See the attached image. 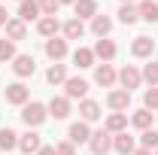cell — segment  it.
Here are the masks:
<instances>
[{"instance_id": "ba28073f", "label": "cell", "mask_w": 158, "mask_h": 155, "mask_svg": "<svg viewBox=\"0 0 158 155\" xmlns=\"http://www.w3.org/2000/svg\"><path fill=\"white\" fill-rule=\"evenodd\" d=\"M12 70H15V76H19V79L34 76V73H37V61H34V55H15Z\"/></svg>"}, {"instance_id": "d590c367", "label": "cell", "mask_w": 158, "mask_h": 155, "mask_svg": "<svg viewBox=\"0 0 158 155\" xmlns=\"http://www.w3.org/2000/svg\"><path fill=\"white\" fill-rule=\"evenodd\" d=\"M6 21H9V12H6V6H0V27H6Z\"/></svg>"}, {"instance_id": "7a4b0ae2", "label": "cell", "mask_w": 158, "mask_h": 155, "mask_svg": "<svg viewBox=\"0 0 158 155\" xmlns=\"http://www.w3.org/2000/svg\"><path fill=\"white\" fill-rule=\"evenodd\" d=\"M88 149H91V155H106L110 149H113V134H110L106 128H100V131H91Z\"/></svg>"}, {"instance_id": "44dd1931", "label": "cell", "mask_w": 158, "mask_h": 155, "mask_svg": "<svg viewBox=\"0 0 158 155\" xmlns=\"http://www.w3.org/2000/svg\"><path fill=\"white\" fill-rule=\"evenodd\" d=\"M27 37V24L21 19H9L6 21V40H12V43H19V40Z\"/></svg>"}, {"instance_id": "9c48e42d", "label": "cell", "mask_w": 158, "mask_h": 155, "mask_svg": "<svg viewBox=\"0 0 158 155\" xmlns=\"http://www.w3.org/2000/svg\"><path fill=\"white\" fill-rule=\"evenodd\" d=\"M19 149H21L24 155H31V152L37 155L40 149H43V140H40V134L34 131V128H27V131L19 137Z\"/></svg>"}, {"instance_id": "9a60e30c", "label": "cell", "mask_w": 158, "mask_h": 155, "mask_svg": "<svg viewBox=\"0 0 158 155\" xmlns=\"http://www.w3.org/2000/svg\"><path fill=\"white\" fill-rule=\"evenodd\" d=\"M37 31H40V34H43L46 40L58 37V31H61V21H58V15H43V19L37 21Z\"/></svg>"}, {"instance_id": "3957f363", "label": "cell", "mask_w": 158, "mask_h": 155, "mask_svg": "<svg viewBox=\"0 0 158 155\" xmlns=\"http://www.w3.org/2000/svg\"><path fill=\"white\" fill-rule=\"evenodd\" d=\"M85 94H88V82L82 76H67V82H64V97L67 100H85Z\"/></svg>"}, {"instance_id": "f1b7e54d", "label": "cell", "mask_w": 158, "mask_h": 155, "mask_svg": "<svg viewBox=\"0 0 158 155\" xmlns=\"http://www.w3.org/2000/svg\"><path fill=\"white\" fill-rule=\"evenodd\" d=\"M15 146H19V134H15L12 128H0V149L9 152V149H15Z\"/></svg>"}, {"instance_id": "8992f818", "label": "cell", "mask_w": 158, "mask_h": 155, "mask_svg": "<svg viewBox=\"0 0 158 155\" xmlns=\"http://www.w3.org/2000/svg\"><path fill=\"white\" fill-rule=\"evenodd\" d=\"M106 107H110L113 113H125V110L131 107V91H125V88L110 91V94H106Z\"/></svg>"}, {"instance_id": "7402d4cb", "label": "cell", "mask_w": 158, "mask_h": 155, "mask_svg": "<svg viewBox=\"0 0 158 155\" xmlns=\"http://www.w3.org/2000/svg\"><path fill=\"white\" fill-rule=\"evenodd\" d=\"M73 12H76V19H94L98 15V0H76L73 3Z\"/></svg>"}, {"instance_id": "74e56055", "label": "cell", "mask_w": 158, "mask_h": 155, "mask_svg": "<svg viewBox=\"0 0 158 155\" xmlns=\"http://www.w3.org/2000/svg\"><path fill=\"white\" fill-rule=\"evenodd\" d=\"M134 155H152V149H143L140 146V149H134Z\"/></svg>"}, {"instance_id": "836d02e7", "label": "cell", "mask_w": 158, "mask_h": 155, "mask_svg": "<svg viewBox=\"0 0 158 155\" xmlns=\"http://www.w3.org/2000/svg\"><path fill=\"white\" fill-rule=\"evenodd\" d=\"M143 103H146V110H158V88H146Z\"/></svg>"}, {"instance_id": "5bb4252c", "label": "cell", "mask_w": 158, "mask_h": 155, "mask_svg": "<svg viewBox=\"0 0 158 155\" xmlns=\"http://www.w3.org/2000/svg\"><path fill=\"white\" fill-rule=\"evenodd\" d=\"M152 52H155V40L152 37H137L131 43V55L134 58H149Z\"/></svg>"}, {"instance_id": "6da1fadb", "label": "cell", "mask_w": 158, "mask_h": 155, "mask_svg": "<svg viewBox=\"0 0 158 155\" xmlns=\"http://www.w3.org/2000/svg\"><path fill=\"white\" fill-rule=\"evenodd\" d=\"M46 119H49V107L40 103V100H27V103L21 107V122H24L27 128H40Z\"/></svg>"}, {"instance_id": "d4e9b609", "label": "cell", "mask_w": 158, "mask_h": 155, "mask_svg": "<svg viewBox=\"0 0 158 155\" xmlns=\"http://www.w3.org/2000/svg\"><path fill=\"white\" fill-rule=\"evenodd\" d=\"M110 134H122V131H128V116L125 113H113V116L106 119V125H103Z\"/></svg>"}, {"instance_id": "e575fe53", "label": "cell", "mask_w": 158, "mask_h": 155, "mask_svg": "<svg viewBox=\"0 0 158 155\" xmlns=\"http://www.w3.org/2000/svg\"><path fill=\"white\" fill-rule=\"evenodd\" d=\"M55 149H58V155H76V146H73L70 140H64V143H58Z\"/></svg>"}, {"instance_id": "2e32d148", "label": "cell", "mask_w": 158, "mask_h": 155, "mask_svg": "<svg viewBox=\"0 0 158 155\" xmlns=\"http://www.w3.org/2000/svg\"><path fill=\"white\" fill-rule=\"evenodd\" d=\"M46 55L58 64L64 55H67V40H61V37H52V40H46Z\"/></svg>"}, {"instance_id": "4316f807", "label": "cell", "mask_w": 158, "mask_h": 155, "mask_svg": "<svg viewBox=\"0 0 158 155\" xmlns=\"http://www.w3.org/2000/svg\"><path fill=\"white\" fill-rule=\"evenodd\" d=\"M82 37H85V24L79 19L64 21V40H82Z\"/></svg>"}, {"instance_id": "ffe728a7", "label": "cell", "mask_w": 158, "mask_h": 155, "mask_svg": "<svg viewBox=\"0 0 158 155\" xmlns=\"http://www.w3.org/2000/svg\"><path fill=\"white\" fill-rule=\"evenodd\" d=\"M110 31H113V19H110V15H94V19H91V34H94V37H110Z\"/></svg>"}, {"instance_id": "52a82bcc", "label": "cell", "mask_w": 158, "mask_h": 155, "mask_svg": "<svg viewBox=\"0 0 158 155\" xmlns=\"http://www.w3.org/2000/svg\"><path fill=\"white\" fill-rule=\"evenodd\" d=\"M67 140L73 143V146H82V143H88L91 140V128H88V122H73L70 125V131H67Z\"/></svg>"}, {"instance_id": "484cf974", "label": "cell", "mask_w": 158, "mask_h": 155, "mask_svg": "<svg viewBox=\"0 0 158 155\" xmlns=\"http://www.w3.org/2000/svg\"><path fill=\"white\" fill-rule=\"evenodd\" d=\"M46 82H49V85H64V82H67V67H64V64H52V67L46 70Z\"/></svg>"}, {"instance_id": "f35d334b", "label": "cell", "mask_w": 158, "mask_h": 155, "mask_svg": "<svg viewBox=\"0 0 158 155\" xmlns=\"http://www.w3.org/2000/svg\"><path fill=\"white\" fill-rule=\"evenodd\" d=\"M58 3H76V0H58Z\"/></svg>"}, {"instance_id": "83f0119b", "label": "cell", "mask_w": 158, "mask_h": 155, "mask_svg": "<svg viewBox=\"0 0 158 155\" xmlns=\"http://www.w3.org/2000/svg\"><path fill=\"white\" fill-rule=\"evenodd\" d=\"M116 15H118V21H122V24H134V21L140 19V12H137V6H134V3H122Z\"/></svg>"}, {"instance_id": "d6a6232c", "label": "cell", "mask_w": 158, "mask_h": 155, "mask_svg": "<svg viewBox=\"0 0 158 155\" xmlns=\"http://www.w3.org/2000/svg\"><path fill=\"white\" fill-rule=\"evenodd\" d=\"M37 3H40V12L43 15H58V9H61L58 0H37Z\"/></svg>"}, {"instance_id": "ac0fdd59", "label": "cell", "mask_w": 158, "mask_h": 155, "mask_svg": "<svg viewBox=\"0 0 158 155\" xmlns=\"http://www.w3.org/2000/svg\"><path fill=\"white\" fill-rule=\"evenodd\" d=\"M49 116L52 119H67L70 116V100L61 94V97H52L49 100Z\"/></svg>"}, {"instance_id": "5b68a950", "label": "cell", "mask_w": 158, "mask_h": 155, "mask_svg": "<svg viewBox=\"0 0 158 155\" xmlns=\"http://www.w3.org/2000/svg\"><path fill=\"white\" fill-rule=\"evenodd\" d=\"M27 97H31V91H27L24 82H12V85H6V103H12V107H24Z\"/></svg>"}, {"instance_id": "8fae6325", "label": "cell", "mask_w": 158, "mask_h": 155, "mask_svg": "<svg viewBox=\"0 0 158 155\" xmlns=\"http://www.w3.org/2000/svg\"><path fill=\"white\" fill-rule=\"evenodd\" d=\"M116 79H118V73H116L113 64H98V67H94V82H98V85L110 88V85H116Z\"/></svg>"}, {"instance_id": "1f68e13d", "label": "cell", "mask_w": 158, "mask_h": 155, "mask_svg": "<svg viewBox=\"0 0 158 155\" xmlns=\"http://www.w3.org/2000/svg\"><path fill=\"white\" fill-rule=\"evenodd\" d=\"M0 61H15V43L12 40H0Z\"/></svg>"}, {"instance_id": "e0dca14e", "label": "cell", "mask_w": 158, "mask_h": 155, "mask_svg": "<svg viewBox=\"0 0 158 155\" xmlns=\"http://www.w3.org/2000/svg\"><path fill=\"white\" fill-rule=\"evenodd\" d=\"M79 116H82V122H98V119L103 116V113H100V103L85 97V100L79 103Z\"/></svg>"}, {"instance_id": "4dcf8cb0", "label": "cell", "mask_w": 158, "mask_h": 155, "mask_svg": "<svg viewBox=\"0 0 158 155\" xmlns=\"http://www.w3.org/2000/svg\"><path fill=\"white\" fill-rule=\"evenodd\" d=\"M140 146H143V149H158V131L155 128H149V131L140 134Z\"/></svg>"}, {"instance_id": "4fadbf2b", "label": "cell", "mask_w": 158, "mask_h": 155, "mask_svg": "<svg viewBox=\"0 0 158 155\" xmlns=\"http://www.w3.org/2000/svg\"><path fill=\"white\" fill-rule=\"evenodd\" d=\"M19 19L27 24V21H40L43 19V12H40V3L37 0H21L19 3Z\"/></svg>"}, {"instance_id": "ab89813d", "label": "cell", "mask_w": 158, "mask_h": 155, "mask_svg": "<svg viewBox=\"0 0 158 155\" xmlns=\"http://www.w3.org/2000/svg\"><path fill=\"white\" fill-rule=\"evenodd\" d=\"M118 3H134V0H118Z\"/></svg>"}, {"instance_id": "60d3db41", "label": "cell", "mask_w": 158, "mask_h": 155, "mask_svg": "<svg viewBox=\"0 0 158 155\" xmlns=\"http://www.w3.org/2000/svg\"><path fill=\"white\" fill-rule=\"evenodd\" d=\"M155 155H158V149H155Z\"/></svg>"}, {"instance_id": "d6986e66", "label": "cell", "mask_w": 158, "mask_h": 155, "mask_svg": "<svg viewBox=\"0 0 158 155\" xmlns=\"http://www.w3.org/2000/svg\"><path fill=\"white\" fill-rule=\"evenodd\" d=\"M131 125H134V128H140V131H149V128L155 125V113L143 107V110H137V113L131 116Z\"/></svg>"}, {"instance_id": "f546056e", "label": "cell", "mask_w": 158, "mask_h": 155, "mask_svg": "<svg viewBox=\"0 0 158 155\" xmlns=\"http://www.w3.org/2000/svg\"><path fill=\"white\" fill-rule=\"evenodd\" d=\"M143 79L149 82V88H158V61H149L143 67Z\"/></svg>"}, {"instance_id": "603a6c76", "label": "cell", "mask_w": 158, "mask_h": 155, "mask_svg": "<svg viewBox=\"0 0 158 155\" xmlns=\"http://www.w3.org/2000/svg\"><path fill=\"white\" fill-rule=\"evenodd\" d=\"M137 12H140V19H143V21L155 24V21H158V3H155V0H140V3H137Z\"/></svg>"}, {"instance_id": "7c38bea8", "label": "cell", "mask_w": 158, "mask_h": 155, "mask_svg": "<svg viewBox=\"0 0 158 155\" xmlns=\"http://www.w3.org/2000/svg\"><path fill=\"white\" fill-rule=\"evenodd\" d=\"M113 149H116L118 155H134V149H137V140L128 134V131H122V134L113 137Z\"/></svg>"}, {"instance_id": "cb8c5ba5", "label": "cell", "mask_w": 158, "mask_h": 155, "mask_svg": "<svg viewBox=\"0 0 158 155\" xmlns=\"http://www.w3.org/2000/svg\"><path fill=\"white\" fill-rule=\"evenodd\" d=\"M73 64H76L79 70H85V67H94V52H91V49H85V46H79L76 52H73Z\"/></svg>"}, {"instance_id": "277c9868", "label": "cell", "mask_w": 158, "mask_h": 155, "mask_svg": "<svg viewBox=\"0 0 158 155\" xmlns=\"http://www.w3.org/2000/svg\"><path fill=\"white\" fill-rule=\"evenodd\" d=\"M118 82H122L125 91H134V88H140V82H143V73H140L134 64H128V67L118 70Z\"/></svg>"}, {"instance_id": "30bf717a", "label": "cell", "mask_w": 158, "mask_h": 155, "mask_svg": "<svg viewBox=\"0 0 158 155\" xmlns=\"http://www.w3.org/2000/svg\"><path fill=\"white\" fill-rule=\"evenodd\" d=\"M91 52H94V58H100L103 61V64H110V61L116 58V43H113V40L110 37H103V40H98V43H94V49H91Z\"/></svg>"}, {"instance_id": "b9f144b4", "label": "cell", "mask_w": 158, "mask_h": 155, "mask_svg": "<svg viewBox=\"0 0 158 155\" xmlns=\"http://www.w3.org/2000/svg\"><path fill=\"white\" fill-rule=\"evenodd\" d=\"M19 3H21V0H19Z\"/></svg>"}, {"instance_id": "8d00e7d4", "label": "cell", "mask_w": 158, "mask_h": 155, "mask_svg": "<svg viewBox=\"0 0 158 155\" xmlns=\"http://www.w3.org/2000/svg\"><path fill=\"white\" fill-rule=\"evenodd\" d=\"M37 155H58V149H55V146H43Z\"/></svg>"}]
</instances>
